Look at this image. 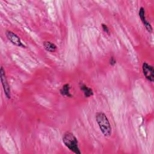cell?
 <instances>
[{
	"mask_svg": "<svg viewBox=\"0 0 154 154\" xmlns=\"http://www.w3.org/2000/svg\"><path fill=\"white\" fill-rule=\"evenodd\" d=\"M116 63V60H115V58L113 57H110V59H109V64L111 66H114Z\"/></svg>",
	"mask_w": 154,
	"mask_h": 154,
	"instance_id": "8fae6325",
	"label": "cell"
},
{
	"mask_svg": "<svg viewBox=\"0 0 154 154\" xmlns=\"http://www.w3.org/2000/svg\"><path fill=\"white\" fill-rule=\"evenodd\" d=\"M0 76H1V81L2 87H3V89L4 91V94L8 99H10L11 98V90H10V85L8 84L7 77H6L5 70L4 69L3 67H1V69H0Z\"/></svg>",
	"mask_w": 154,
	"mask_h": 154,
	"instance_id": "3957f363",
	"label": "cell"
},
{
	"mask_svg": "<svg viewBox=\"0 0 154 154\" xmlns=\"http://www.w3.org/2000/svg\"><path fill=\"white\" fill-rule=\"evenodd\" d=\"M70 85L69 84H65L60 90L61 94L64 96L71 97L72 95L70 93Z\"/></svg>",
	"mask_w": 154,
	"mask_h": 154,
	"instance_id": "9c48e42d",
	"label": "cell"
},
{
	"mask_svg": "<svg viewBox=\"0 0 154 154\" xmlns=\"http://www.w3.org/2000/svg\"><path fill=\"white\" fill-rule=\"evenodd\" d=\"M5 35L7 37V38L14 45L19 46V47H23L25 48V45L22 43V42H21L19 37L16 35L15 33H14L13 32L7 30L5 32Z\"/></svg>",
	"mask_w": 154,
	"mask_h": 154,
	"instance_id": "5b68a950",
	"label": "cell"
},
{
	"mask_svg": "<svg viewBox=\"0 0 154 154\" xmlns=\"http://www.w3.org/2000/svg\"><path fill=\"white\" fill-rule=\"evenodd\" d=\"M139 16L140 18L143 22L144 27L147 29V31L149 32H152V27L149 22L146 19V16H145V10L143 7H141L139 10Z\"/></svg>",
	"mask_w": 154,
	"mask_h": 154,
	"instance_id": "8992f818",
	"label": "cell"
},
{
	"mask_svg": "<svg viewBox=\"0 0 154 154\" xmlns=\"http://www.w3.org/2000/svg\"><path fill=\"white\" fill-rule=\"evenodd\" d=\"M63 142L64 144L72 152L76 154L81 152L79 147V144L76 137L70 132H66L63 135Z\"/></svg>",
	"mask_w": 154,
	"mask_h": 154,
	"instance_id": "7a4b0ae2",
	"label": "cell"
},
{
	"mask_svg": "<svg viewBox=\"0 0 154 154\" xmlns=\"http://www.w3.org/2000/svg\"><path fill=\"white\" fill-rule=\"evenodd\" d=\"M79 87H80L81 90L83 91L85 97H90V96H91L93 95L94 93H93V90H92L91 88L87 87V86L86 85H85L84 84H83V83H80Z\"/></svg>",
	"mask_w": 154,
	"mask_h": 154,
	"instance_id": "52a82bcc",
	"label": "cell"
},
{
	"mask_svg": "<svg viewBox=\"0 0 154 154\" xmlns=\"http://www.w3.org/2000/svg\"><path fill=\"white\" fill-rule=\"evenodd\" d=\"M96 122L103 135L109 137L111 135L112 128L108 117L103 112H98L96 114Z\"/></svg>",
	"mask_w": 154,
	"mask_h": 154,
	"instance_id": "6da1fadb",
	"label": "cell"
},
{
	"mask_svg": "<svg viewBox=\"0 0 154 154\" xmlns=\"http://www.w3.org/2000/svg\"><path fill=\"white\" fill-rule=\"evenodd\" d=\"M102 29L103 31L106 32V33H109V28L108 27V26L106 25H105V23H102Z\"/></svg>",
	"mask_w": 154,
	"mask_h": 154,
	"instance_id": "30bf717a",
	"label": "cell"
},
{
	"mask_svg": "<svg viewBox=\"0 0 154 154\" xmlns=\"http://www.w3.org/2000/svg\"><path fill=\"white\" fill-rule=\"evenodd\" d=\"M143 73L145 78L150 82L154 81V70L152 66L146 62H144L142 65Z\"/></svg>",
	"mask_w": 154,
	"mask_h": 154,
	"instance_id": "277c9868",
	"label": "cell"
},
{
	"mask_svg": "<svg viewBox=\"0 0 154 154\" xmlns=\"http://www.w3.org/2000/svg\"><path fill=\"white\" fill-rule=\"evenodd\" d=\"M43 45L45 50L49 52H54L57 49V46L49 41H45L43 43Z\"/></svg>",
	"mask_w": 154,
	"mask_h": 154,
	"instance_id": "ba28073f",
	"label": "cell"
}]
</instances>
